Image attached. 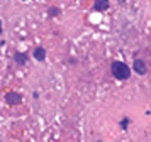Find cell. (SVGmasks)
Segmentation results:
<instances>
[{
	"instance_id": "cell-1",
	"label": "cell",
	"mask_w": 151,
	"mask_h": 142,
	"mask_svg": "<svg viewBox=\"0 0 151 142\" xmlns=\"http://www.w3.org/2000/svg\"><path fill=\"white\" fill-rule=\"evenodd\" d=\"M111 71H112V76L115 80H129L131 78V70L126 63L122 61H114L112 66H111Z\"/></svg>"
},
{
	"instance_id": "cell-2",
	"label": "cell",
	"mask_w": 151,
	"mask_h": 142,
	"mask_svg": "<svg viewBox=\"0 0 151 142\" xmlns=\"http://www.w3.org/2000/svg\"><path fill=\"white\" fill-rule=\"evenodd\" d=\"M5 103L7 105H19V103H22V95L19 91H9L5 95Z\"/></svg>"
},
{
	"instance_id": "cell-3",
	"label": "cell",
	"mask_w": 151,
	"mask_h": 142,
	"mask_svg": "<svg viewBox=\"0 0 151 142\" xmlns=\"http://www.w3.org/2000/svg\"><path fill=\"white\" fill-rule=\"evenodd\" d=\"M132 68H134V73H138V74H146V71H148V66L143 59H134Z\"/></svg>"
},
{
	"instance_id": "cell-4",
	"label": "cell",
	"mask_w": 151,
	"mask_h": 142,
	"mask_svg": "<svg viewBox=\"0 0 151 142\" xmlns=\"http://www.w3.org/2000/svg\"><path fill=\"white\" fill-rule=\"evenodd\" d=\"M14 61H16L17 64H26V63L29 61V56H27V53L16 51V53H14Z\"/></svg>"
},
{
	"instance_id": "cell-5",
	"label": "cell",
	"mask_w": 151,
	"mask_h": 142,
	"mask_svg": "<svg viewBox=\"0 0 151 142\" xmlns=\"http://www.w3.org/2000/svg\"><path fill=\"white\" fill-rule=\"evenodd\" d=\"M107 9H109V0H95L94 2V10H97V12H102Z\"/></svg>"
},
{
	"instance_id": "cell-6",
	"label": "cell",
	"mask_w": 151,
	"mask_h": 142,
	"mask_svg": "<svg viewBox=\"0 0 151 142\" xmlns=\"http://www.w3.org/2000/svg\"><path fill=\"white\" fill-rule=\"evenodd\" d=\"M34 59L39 61V63H42V61L46 59V49H44V48H41V46L36 48V49H34Z\"/></svg>"
},
{
	"instance_id": "cell-7",
	"label": "cell",
	"mask_w": 151,
	"mask_h": 142,
	"mask_svg": "<svg viewBox=\"0 0 151 142\" xmlns=\"http://www.w3.org/2000/svg\"><path fill=\"white\" fill-rule=\"evenodd\" d=\"M129 119L127 117H122V120H121V130H127V125H129Z\"/></svg>"
},
{
	"instance_id": "cell-8",
	"label": "cell",
	"mask_w": 151,
	"mask_h": 142,
	"mask_svg": "<svg viewBox=\"0 0 151 142\" xmlns=\"http://www.w3.org/2000/svg\"><path fill=\"white\" fill-rule=\"evenodd\" d=\"M59 12H61V10H59L58 7H51V9L48 10V14H49L51 17H56V15H59Z\"/></svg>"
},
{
	"instance_id": "cell-9",
	"label": "cell",
	"mask_w": 151,
	"mask_h": 142,
	"mask_svg": "<svg viewBox=\"0 0 151 142\" xmlns=\"http://www.w3.org/2000/svg\"><path fill=\"white\" fill-rule=\"evenodd\" d=\"M0 29H2V20H0Z\"/></svg>"
},
{
	"instance_id": "cell-10",
	"label": "cell",
	"mask_w": 151,
	"mask_h": 142,
	"mask_svg": "<svg viewBox=\"0 0 151 142\" xmlns=\"http://www.w3.org/2000/svg\"><path fill=\"white\" fill-rule=\"evenodd\" d=\"M0 34H2V29H0Z\"/></svg>"
},
{
	"instance_id": "cell-11",
	"label": "cell",
	"mask_w": 151,
	"mask_h": 142,
	"mask_svg": "<svg viewBox=\"0 0 151 142\" xmlns=\"http://www.w3.org/2000/svg\"><path fill=\"white\" fill-rule=\"evenodd\" d=\"M97 142H102V141H97Z\"/></svg>"
}]
</instances>
